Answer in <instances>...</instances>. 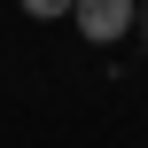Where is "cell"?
Listing matches in <instances>:
<instances>
[{"label":"cell","mask_w":148,"mask_h":148,"mask_svg":"<svg viewBox=\"0 0 148 148\" xmlns=\"http://www.w3.org/2000/svg\"><path fill=\"white\" fill-rule=\"evenodd\" d=\"M70 23H78L94 47H109V39H125V31L140 23V8H133V0H78V8H70Z\"/></svg>","instance_id":"1"},{"label":"cell","mask_w":148,"mask_h":148,"mask_svg":"<svg viewBox=\"0 0 148 148\" xmlns=\"http://www.w3.org/2000/svg\"><path fill=\"white\" fill-rule=\"evenodd\" d=\"M70 8H78V0H23V16H39V23H47V16H70Z\"/></svg>","instance_id":"2"}]
</instances>
